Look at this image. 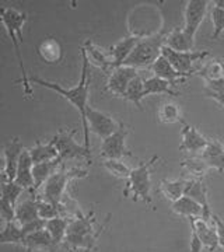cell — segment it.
<instances>
[{
  "instance_id": "41",
  "label": "cell",
  "mask_w": 224,
  "mask_h": 252,
  "mask_svg": "<svg viewBox=\"0 0 224 252\" xmlns=\"http://www.w3.org/2000/svg\"><path fill=\"white\" fill-rule=\"evenodd\" d=\"M210 18H212V24H213V34L210 35V38H212V39H217V38L224 32V9L223 7L213 6V9H212V11H210Z\"/></svg>"
},
{
  "instance_id": "3",
  "label": "cell",
  "mask_w": 224,
  "mask_h": 252,
  "mask_svg": "<svg viewBox=\"0 0 224 252\" xmlns=\"http://www.w3.org/2000/svg\"><path fill=\"white\" fill-rule=\"evenodd\" d=\"M94 217L93 215H81L79 213L74 219H70V224L67 228V235L64 240V245L73 250H83L84 252H91L96 250L99 235L105 224H102L98 230L94 228Z\"/></svg>"
},
{
  "instance_id": "9",
  "label": "cell",
  "mask_w": 224,
  "mask_h": 252,
  "mask_svg": "<svg viewBox=\"0 0 224 252\" xmlns=\"http://www.w3.org/2000/svg\"><path fill=\"white\" fill-rule=\"evenodd\" d=\"M162 55L168 59V62L178 70L179 73L191 76L193 70L195 63L203 62L205 58L209 56V51H188V52H178L174 51L168 46L164 45L162 48Z\"/></svg>"
},
{
  "instance_id": "38",
  "label": "cell",
  "mask_w": 224,
  "mask_h": 252,
  "mask_svg": "<svg viewBox=\"0 0 224 252\" xmlns=\"http://www.w3.org/2000/svg\"><path fill=\"white\" fill-rule=\"evenodd\" d=\"M102 165L105 167L108 172H111L112 175H115L117 178L126 181L129 178L132 168L122 161V160H104Z\"/></svg>"
},
{
  "instance_id": "40",
  "label": "cell",
  "mask_w": 224,
  "mask_h": 252,
  "mask_svg": "<svg viewBox=\"0 0 224 252\" xmlns=\"http://www.w3.org/2000/svg\"><path fill=\"white\" fill-rule=\"evenodd\" d=\"M38 209H39V217L44 220H52L56 217H62L64 216V212H66L64 206H58V205H54L51 202L42 200L41 198H39Z\"/></svg>"
},
{
  "instance_id": "13",
  "label": "cell",
  "mask_w": 224,
  "mask_h": 252,
  "mask_svg": "<svg viewBox=\"0 0 224 252\" xmlns=\"http://www.w3.org/2000/svg\"><path fill=\"white\" fill-rule=\"evenodd\" d=\"M24 146L20 142L18 137H13L3 146V156H4V168L1 181H14L17 174L18 161L21 158V154L24 153Z\"/></svg>"
},
{
  "instance_id": "18",
  "label": "cell",
  "mask_w": 224,
  "mask_h": 252,
  "mask_svg": "<svg viewBox=\"0 0 224 252\" xmlns=\"http://www.w3.org/2000/svg\"><path fill=\"white\" fill-rule=\"evenodd\" d=\"M36 52L39 59L46 64H58L63 59L62 44L52 36L42 39L36 48Z\"/></svg>"
},
{
  "instance_id": "15",
  "label": "cell",
  "mask_w": 224,
  "mask_h": 252,
  "mask_svg": "<svg viewBox=\"0 0 224 252\" xmlns=\"http://www.w3.org/2000/svg\"><path fill=\"white\" fill-rule=\"evenodd\" d=\"M209 144V139L203 136L195 126L188 125L184 122L181 129V146L179 152H187L191 154L203 153Z\"/></svg>"
},
{
  "instance_id": "11",
  "label": "cell",
  "mask_w": 224,
  "mask_h": 252,
  "mask_svg": "<svg viewBox=\"0 0 224 252\" xmlns=\"http://www.w3.org/2000/svg\"><path fill=\"white\" fill-rule=\"evenodd\" d=\"M86 119H87L90 130L99 136L102 140L107 139L108 136H111L112 133H115L119 129V125H121V122H117L111 115L93 108L90 105L86 111Z\"/></svg>"
},
{
  "instance_id": "23",
  "label": "cell",
  "mask_w": 224,
  "mask_h": 252,
  "mask_svg": "<svg viewBox=\"0 0 224 252\" xmlns=\"http://www.w3.org/2000/svg\"><path fill=\"white\" fill-rule=\"evenodd\" d=\"M62 164L63 161L61 158H56V160H52V161L34 164V170H32V175H34V189L31 192L35 195L36 190L41 188V187H44L45 182L59 170V167Z\"/></svg>"
},
{
  "instance_id": "43",
  "label": "cell",
  "mask_w": 224,
  "mask_h": 252,
  "mask_svg": "<svg viewBox=\"0 0 224 252\" xmlns=\"http://www.w3.org/2000/svg\"><path fill=\"white\" fill-rule=\"evenodd\" d=\"M45 224H46V220H44V219H38V220H34V221H31V223H28V224L21 225L24 238H26L28 234H32V233H35V231L44 230Z\"/></svg>"
},
{
  "instance_id": "32",
  "label": "cell",
  "mask_w": 224,
  "mask_h": 252,
  "mask_svg": "<svg viewBox=\"0 0 224 252\" xmlns=\"http://www.w3.org/2000/svg\"><path fill=\"white\" fill-rule=\"evenodd\" d=\"M144 79L143 76L139 73L133 80L130 81V84L126 89L125 95L124 98L130 101L134 107H137L139 109H142V99L144 98Z\"/></svg>"
},
{
  "instance_id": "44",
  "label": "cell",
  "mask_w": 224,
  "mask_h": 252,
  "mask_svg": "<svg viewBox=\"0 0 224 252\" xmlns=\"http://www.w3.org/2000/svg\"><path fill=\"white\" fill-rule=\"evenodd\" d=\"M213 221H215L216 230H217V234H219V240H220V245L224 248V221L217 216V215H213L212 216Z\"/></svg>"
},
{
  "instance_id": "28",
  "label": "cell",
  "mask_w": 224,
  "mask_h": 252,
  "mask_svg": "<svg viewBox=\"0 0 224 252\" xmlns=\"http://www.w3.org/2000/svg\"><path fill=\"white\" fill-rule=\"evenodd\" d=\"M171 209L178 216L188 217V219L203 217V209H202V206L197 202H195L193 199L189 198V196H182L177 202H174Z\"/></svg>"
},
{
  "instance_id": "31",
  "label": "cell",
  "mask_w": 224,
  "mask_h": 252,
  "mask_svg": "<svg viewBox=\"0 0 224 252\" xmlns=\"http://www.w3.org/2000/svg\"><path fill=\"white\" fill-rule=\"evenodd\" d=\"M185 178H177V180H162L160 182V190L165 198L171 200L172 203L178 199L185 196V187H187Z\"/></svg>"
},
{
  "instance_id": "37",
  "label": "cell",
  "mask_w": 224,
  "mask_h": 252,
  "mask_svg": "<svg viewBox=\"0 0 224 252\" xmlns=\"http://www.w3.org/2000/svg\"><path fill=\"white\" fill-rule=\"evenodd\" d=\"M197 74L203 77V80H219L224 77V64L217 59H213L210 62L205 63L200 70H197Z\"/></svg>"
},
{
  "instance_id": "6",
  "label": "cell",
  "mask_w": 224,
  "mask_h": 252,
  "mask_svg": "<svg viewBox=\"0 0 224 252\" xmlns=\"http://www.w3.org/2000/svg\"><path fill=\"white\" fill-rule=\"evenodd\" d=\"M89 175L87 170H80V168H70V170H58L49 180L45 182L44 190H42V200L51 202L58 206H63L62 200L67 184L76 178H84Z\"/></svg>"
},
{
  "instance_id": "7",
  "label": "cell",
  "mask_w": 224,
  "mask_h": 252,
  "mask_svg": "<svg viewBox=\"0 0 224 252\" xmlns=\"http://www.w3.org/2000/svg\"><path fill=\"white\" fill-rule=\"evenodd\" d=\"M77 133L76 129L70 132L67 130H61L59 133L51 139L52 143L56 146L59 158L62 161L66 160H74V158H86L87 161L91 162V150H89L86 146H80L74 140V136Z\"/></svg>"
},
{
  "instance_id": "29",
  "label": "cell",
  "mask_w": 224,
  "mask_h": 252,
  "mask_svg": "<svg viewBox=\"0 0 224 252\" xmlns=\"http://www.w3.org/2000/svg\"><path fill=\"white\" fill-rule=\"evenodd\" d=\"M69 224H70V219L66 216L56 217V219H52V220H46L45 228L48 230V233L52 237L56 248L64 243L66 235H67Z\"/></svg>"
},
{
  "instance_id": "1",
  "label": "cell",
  "mask_w": 224,
  "mask_h": 252,
  "mask_svg": "<svg viewBox=\"0 0 224 252\" xmlns=\"http://www.w3.org/2000/svg\"><path fill=\"white\" fill-rule=\"evenodd\" d=\"M90 61L89 56L86 54L84 48H81V74L79 83L72 87V89H64L61 84L54 83V81L45 80L38 76H31L30 81L31 84H38L41 87L49 89V90L58 93L59 95H62L63 98L67 99L72 104L74 108L79 111L81 118V126H83V132H84V146L91 150L90 147V129L87 119H86V111L89 108V87H90Z\"/></svg>"
},
{
  "instance_id": "8",
  "label": "cell",
  "mask_w": 224,
  "mask_h": 252,
  "mask_svg": "<svg viewBox=\"0 0 224 252\" xmlns=\"http://www.w3.org/2000/svg\"><path fill=\"white\" fill-rule=\"evenodd\" d=\"M128 135H129L128 127L124 122H121L117 132L102 140L99 147L101 156L105 160H122L124 157H133V154L126 149Z\"/></svg>"
},
{
  "instance_id": "5",
  "label": "cell",
  "mask_w": 224,
  "mask_h": 252,
  "mask_svg": "<svg viewBox=\"0 0 224 252\" xmlns=\"http://www.w3.org/2000/svg\"><path fill=\"white\" fill-rule=\"evenodd\" d=\"M165 38L167 34L161 31L152 36L140 39L133 52L129 55V58L122 66H130L134 69H139V67L154 64V62L161 56L162 48L165 45Z\"/></svg>"
},
{
  "instance_id": "4",
  "label": "cell",
  "mask_w": 224,
  "mask_h": 252,
  "mask_svg": "<svg viewBox=\"0 0 224 252\" xmlns=\"http://www.w3.org/2000/svg\"><path fill=\"white\" fill-rule=\"evenodd\" d=\"M160 158L153 156L149 161L142 162L136 168H132L129 178L125 181L124 196H132L134 202L143 200L149 206H153L152 198V168Z\"/></svg>"
},
{
  "instance_id": "36",
  "label": "cell",
  "mask_w": 224,
  "mask_h": 252,
  "mask_svg": "<svg viewBox=\"0 0 224 252\" xmlns=\"http://www.w3.org/2000/svg\"><path fill=\"white\" fill-rule=\"evenodd\" d=\"M203 95L207 98L215 99L217 104H220L224 108V77L219 80L205 81Z\"/></svg>"
},
{
  "instance_id": "12",
  "label": "cell",
  "mask_w": 224,
  "mask_h": 252,
  "mask_svg": "<svg viewBox=\"0 0 224 252\" xmlns=\"http://www.w3.org/2000/svg\"><path fill=\"white\" fill-rule=\"evenodd\" d=\"M207 9H209V1L207 0H189L185 6V24H184V31L188 34L191 38L195 39L196 32L202 21L206 17Z\"/></svg>"
},
{
  "instance_id": "34",
  "label": "cell",
  "mask_w": 224,
  "mask_h": 252,
  "mask_svg": "<svg viewBox=\"0 0 224 252\" xmlns=\"http://www.w3.org/2000/svg\"><path fill=\"white\" fill-rule=\"evenodd\" d=\"M181 167L185 168L188 174L192 175V178H203L207 174V171L210 170V167L207 165V162L200 157H189L185 158L181 162Z\"/></svg>"
},
{
  "instance_id": "17",
  "label": "cell",
  "mask_w": 224,
  "mask_h": 252,
  "mask_svg": "<svg viewBox=\"0 0 224 252\" xmlns=\"http://www.w3.org/2000/svg\"><path fill=\"white\" fill-rule=\"evenodd\" d=\"M140 39L142 38L139 35H128L109 48V56L112 59L114 69H117L125 63V61L129 58V55L133 52V49L139 44Z\"/></svg>"
},
{
  "instance_id": "39",
  "label": "cell",
  "mask_w": 224,
  "mask_h": 252,
  "mask_svg": "<svg viewBox=\"0 0 224 252\" xmlns=\"http://www.w3.org/2000/svg\"><path fill=\"white\" fill-rule=\"evenodd\" d=\"M24 189L21 188L14 181H1V199L7 200L17 206L18 198L21 196Z\"/></svg>"
},
{
  "instance_id": "22",
  "label": "cell",
  "mask_w": 224,
  "mask_h": 252,
  "mask_svg": "<svg viewBox=\"0 0 224 252\" xmlns=\"http://www.w3.org/2000/svg\"><path fill=\"white\" fill-rule=\"evenodd\" d=\"M34 161L31 158V154L28 150H24V153L21 154V158L18 161L17 174H16V180L14 182L18 184L23 189H34Z\"/></svg>"
},
{
  "instance_id": "26",
  "label": "cell",
  "mask_w": 224,
  "mask_h": 252,
  "mask_svg": "<svg viewBox=\"0 0 224 252\" xmlns=\"http://www.w3.org/2000/svg\"><path fill=\"white\" fill-rule=\"evenodd\" d=\"M83 48H84L86 54L89 56V61H91L94 64H97L101 70H104V72L107 73H111L114 70V67H112V59H111L109 54H107L104 49H101L99 46L93 44L90 39H87L84 42Z\"/></svg>"
},
{
  "instance_id": "35",
  "label": "cell",
  "mask_w": 224,
  "mask_h": 252,
  "mask_svg": "<svg viewBox=\"0 0 224 252\" xmlns=\"http://www.w3.org/2000/svg\"><path fill=\"white\" fill-rule=\"evenodd\" d=\"M24 241L23 228L17 221H10L4 223V227L0 234V243L1 244H18L21 245Z\"/></svg>"
},
{
  "instance_id": "14",
  "label": "cell",
  "mask_w": 224,
  "mask_h": 252,
  "mask_svg": "<svg viewBox=\"0 0 224 252\" xmlns=\"http://www.w3.org/2000/svg\"><path fill=\"white\" fill-rule=\"evenodd\" d=\"M139 73H140L139 69H134L130 66H119L109 73V79H108L105 90L109 91L114 95L124 98L128 86Z\"/></svg>"
},
{
  "instance_id": "33",
  "label": "cell",
  "mask_w": 224,
  "mask_h": 252,
  "mask_svg": "<svg viewBox=\"0 0 224 252\" xmlns=\"http://www.w3.org/2000/svg\"><path fill=\"white\" fill-rule=\"evenodd\" d=\"M159 119L162 124H177V122H182L184 124V119H182V112L179 108L178 104L172 102V101H165L162 102L159 108Z\"/></svg>"
},
{
  "instance_id": "25",
  "label": "cell",
  "mask_w": 224,
  "mask_h": 252,
  "mask_svg": "<svg viewBox=\"0 0 224 252\" xmlns=\"http://www.w3.org/2000/svg\"><path fill=\"white\" fill-rule=\"evenodd\" d=\"M195 45V39L184 31V28H174L167 34L165 38V46H168L174 51L178 52H188L193 51Z\"/></svg>"
},
{
  "instance_id": "45",
  "label": "cell",
  "mask_w": 224,
  "mask_h": 252,
  "mask_svg": "<svg viewBox=\"0 0 224 252\" xmlns=\"http://www.w3.org/2000/svg\"><path fill=\"white\" fill-rule=\"evenodd\" d=\"M202 250H203L202 244L197 240L196 235L192 233L191 234V252H202Z\"/></svg>"
},
{
  "instance_id": "16",
  "label": "cell",
  "mask_w": 224,
  "mask_h": 252,
  "mask_svg": "<svg viewBox=\"0 0 224 252\" xmlns=\"http://www.w3.org/2000/svg\"><path fill=\"white\" fill-rule=\"evenodd\" d=\"M185 196H189L197 202L203 209V219L212 220V210L209 205V196H207V187L203 178H189L185 187Z\"/></svg>"
},
{
  "instance_id": "27",
  "label": "cell",
  "mask_w": 224,
  "mask_h": 252,
  "mask_svg": "<svg viewBox=\"0 0 224 252\" xmlns=\"http://www.w3.org/2000/svg\"><path fill=\"white\" fill-rule=\"evenodd\" d=\"M31 154V158L34 164H39V162H46L52 161L59 158V153H58V149L56 146L52 143V140L49 142H41V140H36V143L28 150Z\"/></svg>"
},
{
  "instance_id": "20",
  "label": "cell",
  "mask_w": 224,
  "mask_h": 252,
  "mask_svg": "<svg viewBox=\"0 0 224 252\" xmlns=\"http://www.w3.org/2000/svg\"><path fill=\"white\" fill-rule=\"evenodd\" d=\"M153 72H154V76L167 80L171 86H174V87L178 86L179 83H182V81L188 77V76L179 73L178 70L168 62V59H167L162 54L161 56L154 62V64H153Z\"/></svg>"
},
{
  "instance_id": "10",
  "label": "cell",
  "mask_w": 224,
  "mask_h": 252,
  "mask_svg": "<svg viewBox=\"0 0 224 252\" xmlns=\"http://www.w3.org/2000/svg\"><path fill=\"white\" fill-rule=\"evenodd\" d=\"M189 221L192 227V233L196 235L202 247L209 252L217 251V248L220 247V240L213 219L205 220L203 217H196V219H189Z\"/></svg>"
},
{
  "instance_id": "42",
  "label": "cell",
  "mask_w": 224,
  "mask_h": 252,
  "mask_svg": "<svg viewBox=\"0 0 224 252\" xmlns=\"http://www.w3.org/2000/svg\"><path fill=\"white\" fill-rule=\"evenodd\" d=\"M0 216L4 223L16 221V206L7 200L1 199L0 200Z\"/></svg>"
},
{
  "instance_id": "19",
  "label": "cell",
  "mask_w": 224,
  "mask_h": 252,
  "mask_svg": "<svg viewBox=\"0 0 224 252\" xmlns=\"http://www.w3.org/2000/svg\"><path fill=\"white\" fill-rule=\"evenodd\" d=\"M202 158L207 162L210 170L224 174V142L219 139L209 140V144L202 153Z\"/></svg>"
},
{
  "instance_id": "30",
  "label": "cell",
  "mask_w": 224,
  "mask_h": 252,
  "mask_svg": "<svg viewBox=\"0 0 224 252\" xmlns=\"http://www.w3.org/2000/svg\"><path fill=\"white\" fill-rule=\"evenodd\" d=\"M153 94H167L172 97H178L179 93L174 90V86L164 79H160L157 76H152L144 79V95H153Z\"/></svg>"
},
{
  "instance_id": "2",
  "label": "cell",
  "mask_w": 224,
  "mask_h": 252,
  "mask_svg": "<svg viewBox=\"0 0 224 252\" xmlns=\"http://www.w3.org/2000/svg\"><path fill=\"white\" fill-rule=\"evenodd\" d=\"M0 18L6 27V31L9 34L10 39H11V44L14 46V54L17 58L18 67H20V72L23 79L16 80V83H21L23 84V89L24 93L28 97H32L34 91L31 87V81H30V76L27 74V69L24 66V59H23V54L20 51V42H23V27L27 21V13L24 11H20L17 9H13V7H3L0 10Z\"/></svg>"
},
{
  "instance_id": "24",
  "label": "cell",
  "mask_w": 224,
  "mask_h": 252,
  "mask_svg": "<svg viewBox=\"0 0 224 252\" xmlns=\"http://www.w3.org/2000/svg\"><path fill=\"white\" fill-rule=\"evenodd\" d=\"M34 196L20 202L16 206V221L20 225L28 224L34 220L41 219L39 217V209H38L39 198H34Z\"/></svg>"
},
{
  "instance_id": "21",
  "label": "cell",
  "mask_w": 224,
  "mask_h": 252,
  "mask_svg": "<svg viewBox=\"0 0 224 252\" xmlns=\"http://www.w3.org/2000/svg\"><path fill=\"white\" fill-rule=\"evenodd\" d=\"M27 251H49L55 252L56 251V245H55L54 240L51 234L48 233V230L44 228V230H39V231H35L32 234H28L24 241L21 244Z\"/></svg>"
}]
</instances>
